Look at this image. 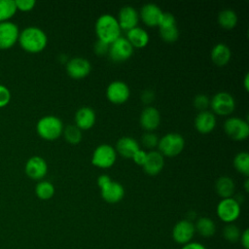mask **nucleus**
Listing matches in <instances>:
<instances>
[{
    "label": "nucleus",
    "mask_w": 249,
    "mask_h": 249,
    "mask_svg": "<svg viewBox=\"0 0 249 249\" xmlns=\"http://www.w3.org/2000/svg\"><path fill=\"white\" fill-rule=\"evenodd\" d=\"M18 42L25 52L36 53L46 48L48 37L43 29L37 26H27L19 31Z\"/></svg>",
    "instance_id": "f257e3e1"
},
{
    "label": "nucleus",
    "mask_w": 249,
    "mask_h": 249,
    "mask_svg": "<svg viewBox=\"0 0 249 249\" xmlns=\"http://www.w3.org/2000/svg\"><path fill=\"white\" fill-rule=\"evenodd\" d=\"M234 168L244 174L245 176L249 175V154L247 152H239L233 159Z\"/></svg>",
    "instance_id": "c85d7f7f"
},
{
    "label": "nucleus",
    "mask_w": 249,
    "mask_h": 249,
    "mask_svg": "<svg viewBox=\"0 0 249 249\" xmlns=\"http://www.w3.org/2000/svg\"><path fill=\"white\" fill-rule=\"evenodd\" d=\"M35 194L38 198L42 200H48L54 195V186L46 180L39 181L35 187Z\"/></svg>",
    "instance_id": "cd10ccee"
},
{
    "label": "nucleus",
    "mask_w": 249,
    "mask_h": 249,
    "mask_svg": "<svg viewBox=\"0 0 249 249\" xmlns=\"http://www.w3.org/2000/svg\"><path fill=\"white\" fill-rule=\"evenodd\" d=\"M210 105V100L207 95L199 93L194 98V106L199 111H205Z\"/></svg>",
    "instance_id": "f704fd0d"
},
{
    "label": "nucleus",
    "mask_w": 249,
    "mask_h": 249,
    "mask_svg": "<svg viewBox=\"0 0 249 249\" xmlns=\"http://www.w3.org/2000/svg\"><path fill=\"white\" fill-rule=\"evenodd\" d=\"M212 111L220 116H227L233 112L235 101L233 96L227 91H220L216 93L210 100Z\"/></svg>",
    "instance_id": "6e6552de"
},
{
    "label": "nucleus",
    "mask_w": 249,
    "mask_h": 249,
    "mask_svg": "<svg viewBox=\"0 0 249 249\" xmlns=\"http://www.w3.org/2000/svg\"><path fill=\"white\" fill-rule=\"evenodd\" d=\"M116 160L117 152L115 148L108 144H101L93 151L91 162L99 168H109L115 163Z\"/></svg>",
    "instance_id": "0eeeda50"
},
{
    "label": "nucleus",
    "mask_w": 249,
    "mask_h": 249,
    "mask_svg": "<svg viewBox=\"0 0 249 249\" xmlns=\"http://www.w3.org/2000/svg\"><path fill=\"white\" fill-rule=\"evenodd\" d=\"M239 241H240L241 246L244 249H249V231H248V229L244 230L241 232L240 237H239Z\"/></svg>",
    "instance_id": "a19ab883"
},
{
    "label": "nucleus",
    "mask_w": 249,
    "mask_h": 249,
    "mask_svg": "<svg viewBox=\"0 0 249 249\" xmlns=\"http://www.w3.org/2000/svg\"><path fill=\"white\" fill-rule=\"evenodd\" d=\"M219 219L226 223H233L240 215V203L234 197L222 198L216 208Z\"/></svg>",
    "instance_id": "39448f33"
},
{
    "label": "nucleus",
    "mask_w": 249,
    "mask_h": 249,
    "mask_svg": "<svg viewBox=\"0 0 249 249\" xmlns=\"http://www.w3.org/2000/svg\"><path fill=\"white\" fill-rule=\"evenodd\" d=\"M138 142L129 136H124L116 143V152L125 159H131L134 153L139 150Z\"/></svg>",
    "instance_id": "4be33fe9"
},
{
    "label": "nucleus",
    "mask_w": 249,
    "mask_h": 249,
    "mask_svg": "<svg viewBox=\"0 0 249 249\" xmlns=\"http://www.w3.org/2000/svg\"><path fill=\"white\" fill-rule=\"evenodd\" d=\"M210 56L214 64L218 66H224L231 59V50L226 44L219 43L213 47Z\"/></svg>",
    "instance_id": "b1692460"
},
{
    "label": "nucleus",
    "mask_w": 249,
    "mask_h": 249,
    "mask_svg": "<svg viewBox=\"0 0 249 249\" xmlns=\"http://www.w3.org/2000/svg\"><path fill=\"white\" fill-rule=\"evenodd\" d=\"M146 158H147V152H145L144 150H137L134 155L132 156V160H134L135 163H137L138 165H143L145 160H146Z\"/></svg>",
    "instance_id": "ea45409f"
},
{
    "label": "nucleus",
    "mask_w": 249,
    "mask_h": 249,
    "mask_svg": "<svg viewBox=\"0 0 249 249\" xmlns=\"http://www.w3.org/2000/svg\"><path fill=\"white\" fill-rule=\"evenodd\" d=\"M19 36L18 26L11 21L0 22V50H8L14 47Z\"/></svg>",
    "instance_id": "9b49d317"
},
{
    "label": "nucleus",
    "mask_w": 249,
    "mask_h": 249,
    "mask_svg": "<svg viewBox=\"0 0 249 249\" xmlns=\"http://www.w3.org/2000/svg\"><path fill=\"white\" fill-rule=\"evenodd\" d=\"M215 125L216 117L212 112L208 110L199 112L195 119V126L199 133H209L214 129Z\"/></svg>",
    "instance_id": "6ab92c4d"
},
{
    "label": "nucleus",
    "mask_w": 249,
    "mask_h": 249,
    "mask_svg": "<svg viewBox=\"0 0 249 249\" xmlns=\"http://www.w3.org/2000/svg\"><path fill=\"white\" fill-rule=\"evenodd\" d=\"M94 53L97 54V55H105L108 53V51H109V44L105 43V42H102L100 40H97L96 43L94 44Z\"/></svg>",
    "instance_id": "58836bf2"
},
{
    "label": "nucleus",
    "mask_w": 249,
    "mask_h": 249,
    "mask_svg": "<svg viewBox=\"0 0 249 249\" xmlns=\"http://www.w3.org/2000/svg\"><path fill=\"white\" fill-rule=\"evenodd\" d=\"M160 35L163 41L167 43H173L178 39L179 31L176 25H173L170 27L160 28Z\"/></svg>",
    "instance_id": "473e14b6"
},
{
    "label": "nucleus",
    "mask_w": 249,
    "mask_h": 249,
    "mask_svg": "<svg viewBox=\"0 0 249 249\" xmlns=\"http://www.w3.org/2000/svg\"><path fill=\"white\" fill-rule=\"evenodd\" d=\"M133 53V47L124 37H120L109 45L108 54L114 62H123L127 60Z\"/></svg>",
    "instance_id": "1a4fd4ad"
},
{
    "label": "nucleus",
    "mask_w": 249,
    "mask_h": 249,
    "mask_svg": "<svg viewBox=\"0 0 249 249\" xmlns=\"http://www.w3.org/2000/svg\"><path fill=\"white\" fill-rule=\"evenodd\" d=\"M126 39L133 48H144L149 42V34L141 27H134L126 31Z\"/></svg>",
    "instance_id": "5701e85b"
},
{
    "label": "nucleus",
    "mask_w": 249,
    "mask_h": 249,
    "mask_svg": "<svg viewBox=\"0 0 249 249\" xmlns=\"http://www.w3.org/2000/svg\"><path fill=\"white\" fill-rule=\"evenodd\" d=\"M173 25H176V20H175L174 16L171 13H167V12L163 13L162 12L158 26L160 28H165V27H170Z\"/></svg>",
    "instance_id": "c9c22d12"
},
{
    "label": "nucleus",
    "mask_w": 249,
    "mask_h": 249,
    "mask_svg": "<svg viewBox=\"0 0 249 249\" xmlns=\"http://www.w3.org/2000/svg\"><path fill=\"white\" fill-rule=\"evenodd\" d=\"M130 94L128 86L123 81H114L109 84L106 89V96L108 100L114 104L124 103Z\"/></svg>",
    "instance_id": "f8f14e48"
},
{
    "label": "nucleus",
    "mask_w": 249,
    "mask_h": 249,
    "mask_svg": "<svg viewBox=\"0 0 249 249\" xmlns=\"http://www.w3.org/2000/svg\"><path fill=\"white\" fill-rule=\"evenodd\" d=\"M64 139L70 144H78L82 140V132L79 127L75 124H69L63 128Z\"/></svg>",
    "instance_id": "7c9ffc66"
},
{
    "label": "nucleus",
    "mask_w": 249,
    "mask_h": 249,
    "mask_svg": "<svg viewBox=\"0 0 249 249\" xmlns=\"http://www.w3.org/2000/svg\"><path fill=\"white\" fill-rule=\"evenodd\" d=\"M162 11L160 8L153 3L145 4L140 11V18L147 26H157L161 17Z\"/></svg>",
    "instance_id": "aec40b11"
},
{
    "label": "nucleus",
    "mask_w": 249,
    "mask_h": 249,
    "mask_svg": "<svg viewBox=\"0 0 249 249\" xmlns=\"http://www.w3.org/2000/svg\"><path fill=\"white\" fill-rule=\"evenodd\" d=\"M12 93L10 89L6 86L0 84V108L7 106L10 103Z\"/></svg>",
    "instance_id": "e433bc0d"
},
{
    "label": "nucleus",
    "mask_w": 249,
    "mask_h": 249,
    "mask_svg": "<svg viewBox=\"0 0 249 249\" xmlns=\"http://www.w3.org/2000/svg\"><path fill=\"white\" fill-rule=\"evenodd\" d=\"M195 233V224L188 219H184L177 222L172 229L173 240L182 246L191 242Z\"/></svg>",
    "instance_id": "9d476101"
},
{
    "label": "nucleus",
    "mask_w": 249,
    "mask_h": 249,
    "mask_svg": "<svg viewBox=\"0 0 249 249\" xmlns=\"http://www.w3.org/2000/svg\"><path fill=\"white\" fill-rule=\"evenodd\" d=\"M222 233H223V237L226 240L233 243L239 240L241 231L236 225H234L233 223H231V224H226V226L223 228Z\"/></svg>",
    "instance_id": "2f4dec72"
},
{
    "label": "nucleus",
    "mask_w": 249,
    "mask_h": 249,
    "mask_svg": "<svg viewBox=\"0 0 249 249\" xmlns=\"http://www.w3.org/2000/svg\"><path fill=\"white\" fill-rule=\"evenodd\" d=\"M141 142L143 144V146L147 149H153L155 148L156 146H158V143H159V138L158 136L153 133V132H150V131H147L145 132L143 135H142V138H141Z\"/></svg>",
    "instance_id": "72a5a7b5"
},
{
    "label": "nucleus",
    "mask_w": 249,
    "mask_h": 249,
    "mask_svg": "<svg viewBox=\"0 0 249 249\" xmlns=\"http://www.w3.org/2000/svg\"><path fill=\"white\" fill-rule=\"evenodd\" d=\"M249 74L247 73L245 76H244V80H243V86H244V89L246 90L249 89Z\"/></svg>",
    "instance_id": "a18cd8bd"
},
{
    "label": "nucleus",
    "mask_w": 249,
    "mask_h": 249,
    "mask_svg": "<svg viewBox=\"0 0 249 249\" xmlns=\"http://www.w3.org/2000/svg\"><path fill=\"white\" fill-rule=\"evenodd\" d=\"M164 165L163 156L159 151H150L147 153V158L144 162L143 169L149 175L159 174Z\"/></svg>",
    "instance_id": "a211bd4d"
},
{
    "label": "nucleus",
    "mask_w": 249,
    "mask_h": 249,
    "mask_svg": "<svg viewBox=\"0 0 249 249\" xmlns=\"http://www.w3.org/2000/svg\"><path fill=\"white\" fill-rule=\"evenodd\" d=\"M185 140L183 136L176 132H169L159 139V152L165 157L173 158L178 156L184 149Z\"/></svg>",
    "instance_id": "20e7f679"
},
{
    "label": "nucleus",
    "mask_w": 249,
    "mask_h": 249,
    "mask_svg": "<svg viewBox=\"0 0 249 249\" xmlns=\"http://www.w3.org/2000/svg\"><path fill=\"white\" fill-rule=\"evenodd\" d=\"M117 19L121 29L128 31L129 29L137 26V23L139 20V15L133 7L124 6L120 10Z\"/></svg>",
    "instance_id": "dca6fc26"
},
{
    "label": "nucleus",
    "mask_w": 249,
    "mask_h": 249,
    "mask_svg": "<svg viewBox=\"0 0 249 249\" xmlns=\"http://www.w3.org/2000/svg\"><path fill=\"white\" fill-rule=\"evenodd\" d=\"M17 11L14 0H0V22L10 20Z\"/></svg>",
    "instance_id": "c756f323"
},
{
    "label": "nucleus",
    "mask_w": 249,
    "mask_h": 249,
    "mask_svg": "<svg viewBox=\"0 0 249 249\" xmlns=\"http://www.w3.org/2000/svg\"><path fill=\"white\" fill-rule=\"evenodd\" d=\"M218 23L225 29H231L237 23V16L233 10L225 9L218 15Z\"/></svg>",
    "instance_id": "bb28decb"
},
{
    "label": "nucleus",
    "mask_w": 249,
    "mask_h": 249,
    "mask_svg": "<svg viewBox=\"0 0 249 249\" xmlns=\"http://www.w3.org/2000/svg\"><path fill=\"white\" fill-rule=\"evenodd\" d=\"M234 187L235 185L233 180L229 176H222L218 178V180L215 183L216 193L222 198L232 197V195L234 193Z\"/></svg>",
    "instance_id": "393cba45"
},
{
    "label": "nucleus",
    "mask_w": 249,
    "mask_h": 249,
    "mask_svg": "<svg viewBox=\"0 0 249 249\" xmlns=\"http://www.w3.org/2000/svg\"><path fill=\"white\" fill-rule=\"evenodd\" d=\"M24 171L29 178L33 180H41L48 172L47 161L42 157L33 156L27 160Z\"/></svg>",
    "instance_id": "4468645a"
},
{
    "label": "nucleus",
    "mask_w": 249,
    "mask_h": 249,
    "mask_svg": "<svg viewBox=\"0 0 249 249\" xmlns=\"http://www.w3.org/2000/svg\"><path fill=\"white\" fill-rule=\"evenodd\" d=\"M15 4H16L17 10H19L21 12H29L35 7L36 1L35 0H16Z\"/></svg>",
    "instance_id": "4c0bfd02"
},
{
    "label": "nucleus",
    "mask_w": 249,
    "mask_h": 249,
    "mask_svg": "<svg viewBox=\"0 0 249 249\" xmlns=\"http://www.w3.org/2000/svg\"><path fill=\"white\" fill-rule=\"evenodd\" d=\"M181 249H207L202 243L196 241H191L181 247Z\"/></svg>",
    "instance_id": "37998d69"
},
{
    "label": "nucleus",
    "mask_w": 249,
    "mask_h": 249,
    "mask_svg": "<svg viewBox=\"0 0 249 249\" xmlns=\"http://www.w3.org/2000/svg\"><path fill=\"white\" fill-rule=\"evenodd\" d=\"M121 30L117 18L110 14L101 15L95 22V32L98 40L109 45L121 37Z\"/></svg>",
    "instance_id": "f03ea898"
},
{
    "label": "nucleus",
    "mask_w": 249,
    "mask_h": 249,
    "mask_svg": "<svg viewBox=\"0 0 249 249\" xmlns=\"http://www.w3.org/2000/svg\"><path fill=\"white\" fill-rule=\"evenodd\" d=\"M95 113L90 107H81L75 114V125L80 129H89L95 123Z\"/></svg>",
    "instance_id": "412c9836"
},
{
    "label": "nucleus",
    "mask_w": 249,
    "mask_h": 249,
    "mask_svg": "<svg viewBox=\"0 0 249 249\" xmlns=\"http://www.w3.org/2000/svg\"><path fill=\"white\" fill-rule=\"evenodd\" d=\"M90 62L84 57H73L66 63L67 74L76 80L83 79L90 72Z\"/></svg>",
    "instance_id": "ddd939ff"
},
{
    "label": "nucleus",
    "mask_w": 249,
    "mask_h": 249,
    "mask_svg": "<svg viewBox=\"0 0 249 249\" xmlns=\"http://www.w3.org/2000/svg\"><path fill=\"white\" fill-rule=\"evenodd\" d=\"M154 98H155L154 91H152V90H150V89L144 90V91L142 92V94H141V99H142V101H143L144 103H146V104L151 103V102L154 100Z\"/></svg>",
    "instance_id": "79ce46f5"
},
{
    "label": "nucleus",
    "mask_w": 249,
    "mask_h": 249,
    "mask_svg": "<svg viewBox=\"0 0 249 249\" xmlns=\"http://www.w3.org/2000/svg\"><path fill=\"white\" fill-rule=\"evenodd\" d=\"M244 189L246 192H249V180L246 179L245 183H244Z\"/></svg>",
    "instance_id": "49530a36"
},
{
    "label": "nucleus",
    "mask_w": 249,
    "mask_h": 249,
    "mask_svg": "<svg viewBox=\"0 0 249 249\" xmlns=\"http://www.w3.org/2000/svg\"><path fill=\"white\" fill-rule=\"evenodd\" d=\"M224 130L232 140L242 141L249 135V124L241 118L231 117L225 121Z\"/></svg>",
    "instance_id": "423d86ee"
},
{
    "label": "nucleus",
    "mask_w": 249,
    "mask_h": 249,
    "mask_svg": "<svg viewBox=\"0 0 249 249\" xmlns=\"http://www.w3.org/2000/svg\"><path fill=\"white\" fill-rule=\"evenodd\" d=\"M102 198L108 203H117L121 201L124 196V189L122 184L115 181H110L100 188Z\"/></svg>",
    "instance_id": "2eb2a0df"
},
{
    "label": "nucleus",
    "mask_w": 249,
    "mask_h": 249,
    "mask_svg": "<svg viewBox=\"0 0 249 249\" xmlns=\"http://www.w3.org/2000/svg\"><path fill=\"white\" fill-rule=\"evenodd\" d=\"M195 229L196 232L205 238L213 236L216 232L215 222L208 217L198 218L195 224Z\"/></svg>",
    "instance_id": "a878e982"
},
{
    "label": "nucleus",
    "mask_w": 249,
    "mask_h": 249,
    "mask_svg": "<svg viewBox=\"0 0 249 249\" xmlns=\"http://www.w3.org/2000/svg\"><path fill=\"white\" fill-rule=\"evenodd\" d=\"M110 181H111V178H110L109 175L102 174V175L98 176V178H97V185H98L99 188H101V187H103L104 185H106Z\"/></svg>",
    "instance_id": "c03bdc74"
},
{
    "label": "nucleus",
    "mask_w": 249,
    "mask_h": 249,
    "mask_svg": "<svg viewBox=\"0 0 249 249\" xmlns=\"http://www.w3.org/2000/svg\"><path fill=\"white\" fill-rule=\"evenodd\" d=\"M140 125L147 131H152L156 129L160 123V115L158 109L155 107L148 106L140 114L139 118Z\"/></svg>",
    "instance_id": "f3484780"
},
{
    "label": "nucleus",
    "mask_w": 249,
    "mask_h": 249,
    "mask_svg": "<svg viewBox=\"0 0 249 249\" xmlns=\"http://www.w3.org/2000/svg\"><path fill=\"white\" fill-rule=\"evenodd\" d=\"M36 131L38 135L45 140H55L62 134V121L53 115L44 116L37 122Z\"/></svg>",
    "instance_id": "7ed1b4c3"
}]
</instances>
